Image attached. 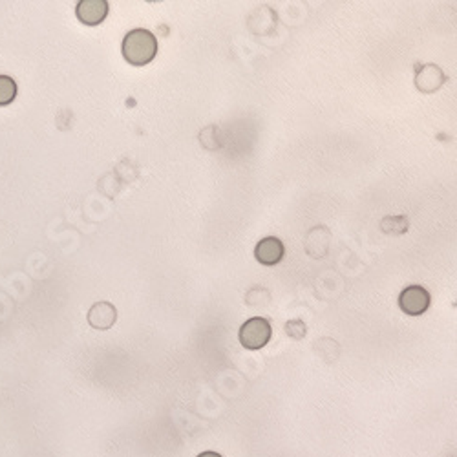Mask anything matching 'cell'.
<instances>
[{
  "label": "cell",
  "mask_w": 457,
  "mask_h": 457,
  "mask_svg": "<svg viewBox=\"0 0 457 457\" xmlns=\"http://www.w3.org/2000/svg\"><path fill=\"white\" fill-rule=\"evenodd\" d=\"M200 141L205 148L210 150H216V148L221 147V139H220V128L218 126H207L205 130H201L200 134Z\"/></svg>",
  "instance_id": "cell-10"
},
{
  "label": "cell",
  "mask_w": 457,
  "mask_h": 457,
  "mask_svg": "<svg viewBox=\"0 0 457 457\" xmlns=\"http://www.w3.org/2000/svg\"><path fill=\"white\" fill-rule=\"evenodd\" d=\"M158 55V39L152 32L137 28L123 39V57L132 66H145Z\"/></svg>",
  "instance_id": "cell-1"
},
{
  "label": "cell",
  "mask_w": 457,
  "mask_h": 457,
  "mask_svg": "<svg viewBox=\"0 0 457 457\" xmlns=\"http://www.w3.org/2000/svg\"><path fill=\"white\" fill-rule=\"evenodd\" d=\"M117 322V309L116 305H112L110 302H95L88 311V324L94 329L99 332H106L110 329Z\"/></svg>",
  "instance_id": "cell-5"
},
{
  "label": "cell",
  "mask_w": 457,
  "mask_h": 457,
  "mask_svg": "<svg viewBox=\"0 0 457 457\" xmlns=\"http://www.w3.org/2000/svg\"><path fill=\"white\" fill-rule=\"evenodd\" d=\"M284 254V243L274 236H267L260 240L256 249H254V256H256V260L262 265H276V263L282 262Z\"/></svg>",
  "instance_id": "cell-6"
},
{
  "label": "cell",
  "mask_w": 457,
  "mask_h": 457,
  "mask_svg": "<svg viewBox=\"0 0 457 457\" xmlns=\"http://www.w3.org/2000/svg\"><path fill=\"white\" fill-rule=\"evenodd\" d=\"M380 229L388 234H405L408 229V220L405 216H386L380 221Z\"/></svg>",
  "instance_id": "cell-9"
},
{
  "label": "cell",
  "mask_w": 457,
  "mask_h": 457,
  "mask_svg": "<svg viewBox=\"0 0 457 457\" xmlns=\"http://www.w3.org/2000/svg\"><path fill=\"white\" fill-rule=\"evenodd\" d=\"M273 335V327L269 324L267 318L263 316H252L249 321H245L242 327H240V342L245 349H262Z\"/></svg>",
  "instance_id": "cell-2"
},
{
  "label": "cell",
  "mask_w": 457,
  "mask_h": 457,
  "mask_svg": "<svg viewBox=\"0 0 457 457\" xmlns=\"http://www.w3.org/2000/svg\"><path fill=\"white\" fill-rule=\"evenodd\" d=\"M430 293L423 285H408L399 296V307L406 315L419 316L430 307Z\"/></svg>",
  "instance_id": "cell-3"
},
{
  "label": "cell",
  "mask_w": 457,
  "mask_h": 457,
  "mask_svg": "<svg viewBox=\"0 0 457 457\" xmlns=\"http://www.w3.org/2000/svg\"><path fill=\"white\" fill-rule=\"evenodd\" d=\"M17 97V83L10 75H0V106L11 105Z\"/></svg>",
  "instance_id": "cell-8"
},
{
  "label": "cell",
  "mask_w": 457,
  "mask_h": 457,
  "mask_svg": "<svg viewBox=\"0 0 457 457\" xmlns=\"http://www.w3.org/2000/svg\"><path fill=\"white\" fill-rule=\"evenodd\" d=\"M447 81L445 74H443V70L436 64H425V66H420L419 72H417L416 77V86L420 90V92H425V94H430V92H436L443 86V83Z\"/></svg>",
  "instance_id": "cell-7"
},
{
  "label": "cell",
  "mask_w": 457,
  "mask_h": 457,
  "mask_svg": "<svg viewBox=\"0 0 457 457\" xmlns=\"http://www.w3.org/2000/svg\"><path fill=\"white\" fill-rule=\"evenodd\" d=\"M198 457H223V456L218 452H201Z\"/></svg>",
  "instance_id": "cell-12"
},
{
  "label": "cell",
  "mask_w": 457,
  "mask_h": 457,
  "mask_svg": "<svg viewBox=\"0 0 457 457\" xmlns=\"http://www.w3.org/2000/svg\"><path fill=\"white\" fill-rule=\"evenodd\" d=\"M305 324L302 321H290L285 324V333L294 338V341H300V338H304L305 336Z\"/></svg>",
  "instance_id": "cell-11"
},
{
  "label": "cell",
  "mask_w": 457,
  "mask_h": 457,
  "mask_svg": "<svg viewBox=\"0 0 457 457\" xmlns=\"http://www.w3.org/2000/svg\"><path fill=\"white\" fill-rule=\"evenodd\" d=\"M110 11L106 0H79L75 8V15L84 26H99Z\"/></svg>",
  "instance_id": "cell-4"
}]
</instances>
